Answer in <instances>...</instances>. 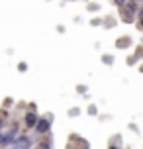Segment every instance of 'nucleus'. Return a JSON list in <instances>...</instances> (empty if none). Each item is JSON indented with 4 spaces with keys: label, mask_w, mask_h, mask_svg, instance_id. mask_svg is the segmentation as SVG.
<instances>
[{
    "label": "nucleus",
    "mask_w": 143,
    "mask_h": 149,
    "mask_svg": "<svg viewBox=\"0 0 143 149\" xmlns=\"http://www.w3.org/2000/svg\"><path fill=\"white\" fill-rule=\"evenodd\" d=\"M86 90H88L86 84H76V92H78V94H86Z\"/></svg>",
    "instance_id": "obj_14"
},
{
    "label": "nucleus",
    "mask_w": 143,
    "mask_h": 149,
    "mask_svg": "<svg viewBox=\"0 0 143 149\" xmlns=\"http://www.w3.org/2000/svg\"><path fill=\"white\" fill-rule=\"evenodd\" d=\"M108 149H121V147H120V145H116V143H112V141H110V145H108Z\"/></svg>",
    "instance_id": "obj_23"
},
{
    "label": "nucleus",
    "mask_w": 143,
    "mask_h": 149,
    "mask_svg": "<svg viewBox=\"0 0 143 149\" xmlns=\"http://www.w3.org/2000/svg\"><path fill=\"white\" fill-rule=\"evenodd\" d=\"M116 22H118L116 18H112V16H106V18H104V24H102V26H104L106 30H112L114 26H116Z\"/></svg>",
    "instance_id": "obj_8"
},
{
    "label": "nucleus",
    "mask_w": 143,
    "mask_h": 149,
    "mask_svg": "<svg viewBox=\"0 0 143 149\" xmlns=\"http://www.w3.org/2000/svg\"><path fill=\"white\" fill-rule=\"evenodd\" d=\"M88 10L96 12V10H100V4H94V2H92V4H88Z\"/></svg>",
    "instance_id": "obj_20"
},
{
    "label": "nucleus",
    "mask_w": 143,
    "mask_h": 149,
    "mask_svg": "<svg viewBox=\"0 0 143 149\" xmlns=\"http://www.w3.org/2000/svg\"><path fill=\"white\" fill-rule=\"evenodd\" d=\"M114 55L112 53H104V55H102V63H104V65H108V67H112L114 65Z\"/></svg>",
    "instance_id": "obj_9"
},
{
    "label": "nucleus",
    "mask_w": 143,
    "mask_h": 149,
    "mask_svg": "<svg viewBox=\"0 0 143 149\" xmlns=\"http://www.w3.org/2000/svg\"><path fill=\"white\" fill-rule=\"evenodd\" d=\"M51 120H53V116H39L37 124H35V130H33L37 137L49 135V132H51Z\"/></svg>",
    "instance_id": "obj_1"
},
{
    "label": "nucleus",
    "mask_w": 143,
    "mask_h": 149,
    "mask_svg": "<svg viewBox=\"0 0 143 149\" xmlns=\"http://www.w3.org/2000/svg\"><path fill=\"white\" fill-rule=\"evenodd\" d=\"M126 2H128V0H112V4L116 8H124V6H126Z\"/></svg>",
    "instance_id": "obj_15"
},
{
    "label": "nucleus",
    "mask_w": 143,
    "mask_h": 149,
    "mask_svg": "<svg viewBox=\"0 0 143 149\" xmlns=\"http://www.w3.org/2000/svg\"><path fill=\"white\" fill-rule=\"evenodd\" d=\"M14 143L18 145V147H22V149H31V145H33V137H31V135H28L26 132H20Z\"/></svg>",
    "instance_id": "obj_3"
},
{
    "label": "nucleus",
    "mask_w": 143,
    "mask_h": 149,
    "mask_svg": "<svg viewBox=\"0 0 143 149\" xmlns=\"http://www.w3.org/2000/svg\"><path fill=\"white\" fill-rule=\"evenodd\" d=\"M137 2H139V4H143V0H137Z\"/></svg>",
    "instance_id": "obj_27"
},
{
    "label": "nucleus",
    "mask_w": 143,
    "mask_h": 149,
    "mask_svg": "<svg viewBox=\"0 0 143 149\" xmlns=\"http://www.w3.org/2000/svg\"><path fill=\"white\" fill-rule=\"evenodd\" d=\"M129 130H131V132H135V134H139V126H137V124H133V122H129Z\"/></svg>",
    "instance_id": "obj_19"
},
{
    "label": "nucleus",
    "mask_w": 143,
    "mask_h": 149,
    "mask_svg": "<svg viewBox=\"0 0 143 149\" xmlns=\"http://www.w3.org/2000/svg\"><path fill=\"white\" fill-rule=\"evenodd\" d=\"M102 24H104V18H92V20H90L92 28H98V26H102Z\"/></svg>",
    "instance_id": "obj_11"
},
{
    "label": "nucleus",
    "mask_w": 143,
    "mask_h": 149,
    "mask_svg": "<svg viewBox=\"0 0 143 149\" xmlns=\"http://www.w3.org/2000/svg\"><path fill=\"white\" fill-rule=\"evenodd\" d=\"M78 114H81V110H78V108H71V110H69V116H71V118H76Z\"/></svg>",
    "instance_id": "obj_17"
},
{
    "label": "nucleus",
    "mask_w": 143,
    "mask_h": 149,
    "mask_svg": "<svg viewBox=\"0 0 143 149\" xmlns=\"http://www.w3.org/2000/svg\"><path fill=\"white\" fill-rule=\"evenodd\" d=\"M18 71H20V73H26V71H28V63H18Z\"/></svg>",
    "instance_id": "obj_16"
},
{
    "label": "nucleus",
    "mask_w": 143,
    "mask_h": 149,
    "mask_svg": "<svg viewBox=\"0 0 143 149\" xmlns=\"http://www.w3.org/2000/svg\"><path fill=\"white\" fill-rule=\"evenodd\" d=\"M39 120V114L37 110H26V114H24L22 118V126L26 132H31V130H35V124H37Z\"/></svg>",
    "instance_id": "obj_2"
},
{
    "label": "nucleus",
    "mask_w": 143,
    "mask_h": 149,
    "mask_svg": "<svg viewBox=\"0 0 143 149\" xmlns=\"http://www.w3.org/2000/svg\"><path fill=\"white\" fill-rule=\"evenodd\" d=\"M35 149H53V147H51V139H49V135L39 137V141L35 143Z\"/></svg>",
    "instance_id": "obj_7"
},
{
    "label": "nucleus",
    "mask_w": 143,
    "mask_h": 149,
    "mask_svg": "<svg viewBox=\"0 0 143 149\" xmlns=\"http://www.w3.org/2000/svg\"><path fill=\"white\" fill-rule=\"evenodd\" d=\"M120 20L124 24H135L137 22V16L131 14V12H128V10H124V8H120Z\"/></svg>",
    "instance_id": "obj_5"
},
{
    "label": "nucleus",
    "mask_w": 143,
    "mask_h": 149,
    "mask_svg": "<svg viewBox=\"0 0 143 149\" xmlns=\"http://www.w3.org/2000/svg\"><path fill=\"white\" fill-rule=\"evenodd\" d=\"M139 71H141V73H143V63H141V65H139Z\"/></svg>",
    "instance_id": "obj_25"
},
{
    "label": "nucleus",
    "mask_w": 143,
    "mask_h": 149,
    "mask_svg": "<svg viewBox=\"0 0 143 149\" xmlns=\"http://www.w3.org/2000/svg\"><path fill=\"white\" fill-rule=\"evenodd\" d=\"M133 45V39H131V36H120L118 39H116V49H129Z\"/></svg>",
    "instance_id": "obj_4"
},
{
    "label": "nucleus",
    "mask_w": 143,
    "mask_h": 149,
    "mask_svg": "<svg viewBox=\"0 0 143 149\" xmlns=\"http://www.w3.org/2000/svg\"><path fill=\"white\" fill-rule=\"evenodd\" d=\"M139 61H141V59H139V57H137L135 53H133V55H129L128 59H126V65H128V67H135V65L139 63Z\"/></svg>",
    "instance_id": "obj_10"
},
{
    "label": "nucleus",
    "mask_w": 143,
    "mask_h": 149,
    "mask_svg": "<svg viewBox=\"0 0 143 149\" xmlns=\"http://www.w3.org/2000/svg\"><path fill=\"white\" fill-rule=\"evenodd\" d=\"M112 143H116V145H120V147H121V135L116 134V135H114V139H112Z\"/></svg>",
    "instance_id": "obj_18"
},
{
    "label": "nucleus",
    "mask_w": 143,
    "mask_h": 149,
    "mask_svg": "<svg viewBox=\"0 0 143 149\" xmlns=\"http://www.w3.org/2000/svg\"><path fill=\"white\" fill-rule=\"evenodd\" d=\"M86 112H88V116H98V108L94 104L88 106V108H86Z\"/></svg>",
    "instance_id": "obj_13"
},
{
    "label": "nucleus",
    "mask_w": 143,
    "mask_h": 149,
    "mask_svg": "<svg viewBox=\"0 0 143 149\" xmlns=\"http://www.w3.org/2000/svg\"><path fill=\"white\" fill-rule=\"evenodd\" d=\"M133 53H135L137 57L143 61V43H137V45H135V51H133Z\"/></svg>",
    "instance_id": "obj_12"
},
{
    "label": "nucleus",
    "mask_w": 143,
    "mask_h": 149,
    "mask_svg": "<svg viewBox=\"0 0 143 149\" xmlns=\"http://www.w3.org/2000/svg\"><path fill=\"white\" fill-rule=\"evenodd\" d=\"M135 28L143 33V20H137V22H135Z\"/></svg>",
    "instance_id": "obj_21"
},
{
    "label": "nucleus",
    "mask_w": 143,
    "mask_h": 149,
    "mask_svg": "<svg viewBox=\"0 0 143 149\" xmlns=\"http://www.w3.org/2000/svg\"><path fill=\"white\" fill-rule=\"evenodd\" d=\"M6 149H22V147H18V145H16V143H12V145H8Z\"/></svg>",
    "instance_id": "obj_24"
},
{
    "label": "nucleus",
    "mask_w": 143,
    "mask_h": 149,
    "mask_svg": "<svg viewBox=\"0 0 143 149\" xmlns=\"http://www.w3.org/2000/svg\"><path fill=\"white\" fill-rule=\"evenodd\" d=\"M137 20H143V4L139 6V12H137Z\"/></svg>",
    "instance_id": "obj_22"
},
{
    "label": "nucleus",
    "mask_w": 143,
    "mask_h": 149,
    "mask_svg": "<svg viewBox=\"0 0 143 149\" xmlns=\"http://www.w3.org/2000/svg\"><path fill=\"white\" fill-rule=\"evenodd\" d=\"M139 6H141V4H139L137 0H128V2H126V6H124V10H128V12H131V14L137 16V12H139Z\"/></svg>",
    "instance_id": "obj_6"
},
{
    "label": "nucleus",
    "mask_w": 143,
    "mask_h": 149,
    "mask_svg": "<svg viewBox=\"0 0 143 149\" xmlns=\"http://www.w3.org/2000/svg\"><path fill=\"white\" fill-rule=\"evenodd\" d=\"M0 141H2V132H0Z\"/></svg>",
    "instance_id": "obj_26"
}]
</instances>
